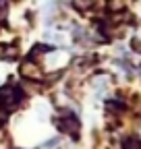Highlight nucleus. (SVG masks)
Segmentation results:
<instances>
[{"instance_id":"nucleus-4","label":"nucleus","mask_w":141,"mask_h":149,"mask_svg":"<svg viewBox=\"0 0 141 149\" xmlns=\"http://www.w3.org/2000/svg\"><path fill=\"white\" fill-rule=\"evenodd\" d=\"M125 149H141V141L137 137H131L125 141Z\"/></svg>"},{"instance_id":"nucleus-3","label":"nucleus","mask_w":141,"mask_h":149,"mask_svg":"<svg viewBox=\"0 0 141 149\" xmlns=\"http://www.w3.org/2000/svg\"><path fill=\"white\" fill-rule=\"evenodd\" d=\"M21 72L25 74V77H29V79H42V68L35 64V62H23V66H21Z\"/></svg>"},{"instance_id":"nucleus-2","label":"nucleus","mask_w":141,"mask_h":149,"mask_svg":"<svg viewBox=\"0 0 141 149\" xmlns=\"http://www.w3.org/2000/svg\"><path fill=\"white\" fill-rule=\"evenodd\" d=\"M58 128L62 130V133H68V135H77L79 133V120L73 116V114H68V112H64V114L58 118Z\"/></svg>"},{"instance_id":"nucleus-1","label":"nucleus","mask_w":141,"mask_h":149,"mask_svg":"<svg viewBox=\"0 0 141 149\" xmlns=\"http://www.w3.org/2000/svg\"><path fill=\"white\" fill-rule=\"evenodd\" d=\"M21 100H23V93H21L19 87H15V85H4V87H0V104H2L6 110L17 108Z\"/></svg>"}]
</instances>
